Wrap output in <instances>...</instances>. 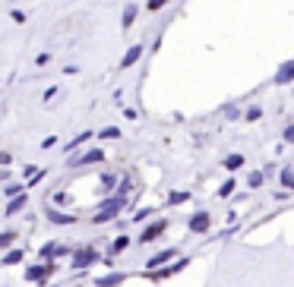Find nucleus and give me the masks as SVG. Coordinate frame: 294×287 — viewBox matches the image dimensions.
Listing matches in <instances>:
<instances>
[{"instance_id":"1","label":"nucleus","mask_w":294,"mask_h":287,"mask_svg":"<svg viewBox=\"0 0 294 287\" xmlns=\"http://www.w3.org/2000/svg\"><path fill=\"white\" fill-rule=\"evenodd\" d=\"M209 227H212V218H209L206 211H196L193 218H190V230H193V234H206Z\"/></svg>"},{"instance_id":"2","label":"nucleus","mask_w":294,"mask_h":287,"mask_svg":"<svg viewBox=\"0 0 294 287\" xmlns=\"http://www.w3.org/2000/svg\"><path fill=\"white\" fill-rule=\"evenodd\" d=\"M51 272H54V265H32L29 272H26V278H29V281H45Z\"/></svg>"},{"instance_id":"3","label":"nucleus","mask_w":294,"mask_h":287,"mask_svg":"<svg viewBox=\"0 0 294 287\" xmlns=\"http://www.w3.org/2000/svg\"><path fill=\"white\" fill-rule=\"evenodd\" d=\"M161 230H164V221H155V224H149V227H145L142 230V237H139V243H152L158 234H161Z\"/></svg>"},{"instance_id":"4","label":"nucleus","mask_w":294,"mask_h":287,"mask_svg":"<svg viewBox=\"0 0 294 287\" xmlns=\"http://www.w3.org/2000/svg\"><path fill=\"white\" fill-rule=\"evenodd\" d=\"M95 262V249H82V253H76V259H73V268H86V265H92Z\"/></svg>"},{"instance_id":"5","label":"nucleus","mask_w":294,"mask_h":287,"mask_svg":"<svg viewBox=\"0 0 294 287\" xmlns=\"http://www.w3.org/2000/svg\"><path fill=\"white\" fill-rule=\"evenodd\" d=\"M275 82H294V63H285L279 73H275Z\"/></svg>"},{"instance_id":"6","label":"nucleus","mask_w":294,"mask_h":287,"mask_svg":"<svg viewBox=\"0 0 294 287\" xmlns=\"http://www.w3.org/2000/svg\"><path fill=\"white\" fill-rule=\"evenodd\" d=\"M171 259H174V249H164V253H158V256H152V259H149V268H158V265L171 262Z\"/></svg>"},{"instance_id":"7","label":"nucleus","mask_w":294,"mask_h":287,"mask_svg":"<svg viewBox=\"0 0 294 287\" xmlns=\"http://www.w3.org/2000/svg\"><path fill=\"white\" fill-rule=\"evenodd\" d=\"M139 54H142V47H139V44H136V47H130V51L123 54V60H120V66H133V63L139 60Z\"/></svg>"},{"instance_id":"8","label":"nucleus","mask_w":294,"mask_h":287,"mask_svg":"<svg viewBox=\"0 0 294 287\" xmlns=\"http://www.w3.org/2000/svg\"><path fill=\"white\" fill-rule=\"evenodd\" d=\"M120 281H123V275H108V278H98L95 284H98V287H117Z\"/></svg>"},{"instance_id":"9","label":"nucleus","mask_w":294,"mask_h":287,"mask_svg":"<svg viewBox=\"0 0 294 287\" xmlns=\"http://www.w3.org/2000/svg\"><path fill=\"white\" fill-rule=\"evenodd\" d=\"M19 259H23V249H10V253L4 256V265H16Z\"/></svg>"},{"instance_id":"10","label":"nucleus","mask_w":294,"mask_h":287,"mask_svg":"<svg viewBox=\"0 0 294 287\" xmlns=\"http://www.w3.org/2000/svg\"><path fill=\"white\" fill-rule=\"evenodd\" d=\"M127 246H130V237H123V234H120V237L114 240V246H111V253H123Z\"/></svg>"},{"instance_id":"11","label":"nucleus","mask_w":294,"mask_h":287,"mask_svg":"<svg viewBox=\"0 0 294 287\" xmlns=\"http://www.w3.org/2000/svg\"><path fill=\"white\" fill-rule=\"evenodd\" d=\"M51 221H54V224H73V214H60V211H51Z\"/></svg>"},{"instance_id":"12","label":"nucleus","mask_w":294,"mask_h":287,"mask_svg":"<svg viewBox=\"0 0 294 287\" xmlns=\"http://www.w3.org/2000/svg\"><path fill=\"white\" fill-rule=\"evenodd\" d=\"M241 164H244V155H231V158L225 161V168H228V171H237Z\"/></svg>"},{"instance_id":"13","label":"nucleus","mask_w":294,"mask_h":287,"mask_svg":"<svg viewBox=\"0 0 294 287\" xmlns=\"http://www.w3.org/2000/svg\"><path fill=\"white\" fill-rule=\"evenodd\" d=\"M282 183H285L288 189H294V171H291V168H285V171H282Z\"/></svg>"},{"instance_id":"14","label":"nucleus","mask_w":294,"mask_h":287,"mask_svg":"<svg viewBox=\"0 0 294 287\" xmlns=\"http://www.w3.org/2000/svg\"><path fill=\"white\" fill-rule=\"evenodd\" d=\"M187 199H190L187 193H171V199H168V202H171V205H180V202H187Z\"/></svg>"},{"instance_id":"15","label":"nucleus","mask_w":294,"mask_h":287,"mask_svg":"<svg viewBox=\"0 0 294 287\" xmlns=\"http://www.w3.org/2000/svg\"><path fill=\"white\" fill-rule=\"evenodd\" d=\"M23 205H26V196H19V199H13V202H10V208H7V211H10V214H13V211H19V208H23Z\"/></svg>"},{"instance_id":"16","label":"nucleus","mask_w":294,"mask_h":287,"mask_svg":"<svg viewBox=\"0 0 294 287\" xmlns=\"http://www.w3.org/2000/svg\"><path fill=\"white\" fill-rule=\"evenodd\" d=\"M136 19V7H127V13H123V26H130Z\"/></svg>"},{"instance_id":"17","label":"nucleus","mask_w":294,"mask_h":287,"mask_svg":"<svg viewBox=\"0 0 294 287\" xmlns=\"http://www.w3.org/2000/svg\"><path fill=\"white\" fill-rule=\"evenodd\" d=\"M247 183H250L253 189H256V186H263V174H260V171H256V174H250V180H247Z\"/></svg>"},{"instance_id":"18","label":"nucleus","mask_w":294,"mask_h":287,"mask_svg":"<svg viewBox=\"0 0 294 287\" xmlns=\"http://www.w3.org/2000/svg\"><path fill=\"white\" fill-rule=\"evenodd\" d=\"M234 193V180H228V183H222V189H218V196H231Z\"/></svg>"},{"instance_id":"19","label":"nucleus","mask_w":294,"mask_h":287,"mask_svg":"<svg viewBox=\"0 0 294 287\" xmlns=\"http://www.w3.org/2000/svg\"><path fill=\"white\" fill-rule=\"evenodd\" d=\"M92 161H101V152H89V155L82 158V164H92Z\"/></svg>"},{"instance_id":"20","label":"nucleus","mask_w":294,"mask_h":287,"mask_svg":"<svg viewBox=\"0 0 294 287\" xmlns=\"http://www.w3.org/2000/svg\"><path fill=\"white\" fill-rule=\"evenodd\" d=\"M149 214H152V208H139V211H136V218H133V221H145V218H149Z\"/></svg>"},{"instance_id":"21","label":"nucleus","mask_w":294,"mask_h":287,"mask_svg":"<svg viewBox=\"0 0 294 287\" xmlns=\"http://www.w3.org/2000/svg\"><path fill=\"white\" fill-rule=\"evenodd\" d=\"M10 240H13V234H0V249H7V246H10Z\"/></svg>"},{"instance_id":"22","label":"nucleus","mask_w":294,"mask_h":287,"mask_svg":"<svg viewBox=\"0 0 294 287\" xmlns=\"http://www.w3.org/2000/svg\"><path fill=\"white\" fill-rule=\"evenodd\" d=\"M117 136H120V133H117L114 127H111V130H104V133H101V139H117Z\"/></svg>"},{"instance_id":"23","label":"nucleus","mask_w":294,"mask_h":287,"mask_svg":"<svg viewBox=\"0 0 294 287\" xmlns=\"http://www.w3.org/2000/svg\"><path fill=\"white\" fill-rule=\"evenodd\" d=\"M260 117H263V111H260V107H253V111L247 114V120H260Z\"/></svg>"},{"instance_id":"24","label":"nucleus","mask_w":294,"mask_h":287,"mask_svg":"<svg viewBox=\"0 0 294 287\" xmlns=\"http://www.w3.org/2000/svg\"><path fill=\"white\" fill-rule=\"evenodd\" d=\"M168 0H149V10H158V7H164Z\"/></svg>"},{"instance_id":"25","label":"nucleus","mask_w":294,"mask_h":287,"mask_svg":"<svg viewBox=\"0 0 294 287\" xmlns=\"http://www.w3.org/2000/svg\"><path fill=\"white\" fill-rule=\"evenodd\" d=\"M285 142H294V123H291V127L285 130Z\"/></svg>"}]
</instances>
